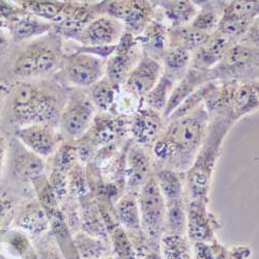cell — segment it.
I'll return each mask as SVG.
<instances>
[{
    "mask_svg": "<svg viewBox=\"0 0 259 259\" xmlns=\"http://www.w3.org/2000/svg\"><path fill=\"white\" fill-rule=\"evenodd\" d=\"M209 120L203 105L184 117L167 120L162 135L152 146L156 159L168 169L187 172L203 143Z\"/></svg>",
    "mask_w": 259,
    "mask_h": 259,
    "instance_id": "cell-1",
    "label": "cell"
},
{
    "mask_svg": "<svg viewBox=\"0 0 259 259\" xmlns=\"http://www.w3.org/2000/svg\"><path fill=\"white\" fill-rule=\"evenodd\" d=\"M67 96L59 85L46 79L19 81L9 94L7 111L18 127L35 124H58Z\"/></svg>",
    "mask_w": 259,
    "mask_h": 259,
    "instance_id": "cell-2",
    "label": "cell"
},
{
    "mask_svg": "<svg viewBox=\"0 0 259 259\" xmlns=\"http://www.w3.org/2000/svg\"><path fill=\"white\" fill-rule=\"evenodd\" d=\"M63 59L62 37L51 31L19 44L11 72L19 81L45 79L60 70Z\"/></svg>",
    "mask_w": 259,
    "mask_h": 259,
    "instance_id": "cell-3",
    "label": "cell"
},
{
    "mask_svg": "<svg viewBox=\"0 0 259 259\" xmlns=\"http://www.w3.org/2000/svg\"><path fill=\"white\" fill-rule=\"evenodd\" d=\"M233 124L234 122L227 116L210 118L203 143L187 171V186L192 200L207 199L211 177L222 144Z\"/></svg>",
    "mask_w": 259,
    "mask_h": 259,
    "instance_id": "cell-4",
    "label": "cell"
},
{
    "mask_svg": "<svg viewBox=\"0 0 259 259\" xmlns=\"http://www.w3.org/2000/svg\"><path fill=\"white\" fill-rule=\"evenodd\" d=\"M218 80L246 82L258 79V48L235 41L213 69Z\"/></svg>",
    "mask_w": 259,
    "mask_h": 259,
    "instance_id": "cell-5",
    "label": "cell"
},
{
    "mask_svg": "<svg viewBox=\"0 0 259 259\" xmlns=\"http://www.w3.org/2000/svg\"><path fill=\"white\" fill-rule=\"evenodd\" d=\"M106 64L105 58L76 51L64 57L59 73L68 84L81 89H91L106 76Z\"/></svg>",
    "mask_w": 259,
    "mask_h": 259,
    "instance_id": "cell-6",
    "label": "cell"
},
{
    "mask_svg": "<svg viewBox=\"0 0 259 259\" xmlns=\"http://www.w3.org/2000/svg\"><path fill=\"white\" fill-rule=\"evenodd\" d=\"M104 14L118 20L126 32L138 36L155 19V4L144 0L104 2Z\"/></svg>",
    "mask_w": 259,
    "mask_h": 259,
    "instance_id": "cell-7",
    "label": "cell"
},
{
    "mask_svg": "<svg viewBox=\"0 0 259 259\" xmlns=\"http://www.w3.org/2000/svg\"><path fill=\"white\" fill-rule=\"evenodd\" d=\"M97 109L91 99L74 96L67 100L58 119V131L61 136L75 140L83 137L92 126Z\"/></svg>",
    "mask_w": 259,
    "mask_h": 259,
    "instance_id": "cell-8",
    "label": "cell"
},
{
    "mask_svg": "<svg viewBox=\"0 0 259 259\" xmlns=\"http://www.w3.org/2000/svg\"><path fill=\"white\" fill-rule=\"evenodd\" d=\"M141 227L152 237L160 234L165 225L166 204L155 177H150L137 195Z\"/></svg>",
    "mask_w": 259,
    "mask_h": 259,
    "instance_id": "cell-9",
    "label": "cell"
},
{
    "mask_svg": "<svg viewBox=\"0 0 259 259\" xmlns=\"http://www.w3.org/2000/svg\"><path fill=\"white\" fill-rule=\"evenodd\" d=\"M142 56L143 53L137 37L124 31L114 52L107 59L105 77L121 88Z\"/></svg>",
    "mask_w": 259,
    "mask_h": 259,
    "instance_id": "cell-10",
    "label": "cell"
},
{
    "mask_svg": "<svg viewBox=\"0 0 259 259\" xmlns=\"http://www.w3.org/2000/svg\"><path fill=\"white\" fill-rule=\"evenodd\" d=\"M124 31V26L118 20L102 14L86 24L76 41L82 47L114 46L117 45Z\"/></svg>",
    "mask_w": 259,
    "mask_h": 259,
    "instance_id": "cell-11",
    "label": "cell"
},
{
    "mask_svg": "<svg viewBox=\"0 0 259 259\" xmlns=\"http://www.w3.org/2000/svg\"><path fill=\"white\" fill-rule=\"evenodd\" d=\"M60 137L58 128L52 124L35 123L16 130V138L42 159L49 158L57 152Z\"/></svg>",
    "mask_w": 259,
    "mask_h": 259,
    "instance_id": "cell-12",
    "label": "cell"
},
{
    "mask_svg": "<svg viewBox=\"0 0 259 259\" xmlns=\"http://www.w3.org/2000/svg\"><path fill=\"white\" fill-rule=\"evenodd\" d=\"M167 120L162 113L142 105L128 116V132L136 144L152 147L162 135Z\"/></svg>",
    "mask_w": 259,
    "mask_h": 259,
    "instance_id": "cell-13",
    "label": "cell"
},
{
    "mask_svg": "<svg viewBox=\"0 0 259 259\" xmlns=\"http://www.w3.org/2000/svg\"><path fill=\"white\" fill-rule=\"evenodd\" d=\"M162 74V62L143 55L121 88L142 102L144 97L158 83Z\"/></svg>",
    "mask_w": 259,
    "mask_h": 259,
    "instance_id": "cell-14",
    "label": "cell"
},
{
    "mask_svg": "<svg viewBox=\"0 0 259 259\" xmlns=\"http://www.w3.org/2000/svg\"><path fill=\"white\" fill-rule=\"evenodd\" d=\"M54 24L42 20L20 7L9 11V30L17 44H21L53 30Z\"/></svg>",
    "mask_w": 259,
    "mask_h": 259,
    "instance_id": "cell-15",
    "label": "cell"
},
{
    "mask_svg": "<svg viewBox=\"0 0 259 259\" xmlns=\"http://www.w3.org/2000/svg\"><path fill=\"white\" fill-rule=\"evenodd\" d=\"M7 159L14 175L21 180L32 182L45 170L44 159L33 154L17 138L9 143Z\"/></svg>",
    "mask_w": 259,
    "mask_h": 259,
    "instance_id": "cell-16",
    "label": "cell"
},
{
    "mask_svg": "<svg viewBox=\"0 0 259 259\" xmlns=\"http://www.w3.org/2000/svg\"><path fill=\"white\" fill-rule=\"evenodd\" d=\"M213 80L218 79L215 77L212 69L209 71H203L190 67L184 77L176 83L175 89L172 91L168 103L162 113L164 118L167 120L171 113L177 109L186 98H188L191 94L198 90L203 84Z\"/></svg>",
    "mask_w": 259,
    "mask_h": 259,
    "instance_id": "cell-17",
    "label": "cell"
},
{
    "mask_svg": "<svg viewBox=\"0 0 259 259\" xmlns=\"http://www.w3.org/2000/svg\"><path fill=\"white\" fill-rule=\"evenodd\" d=\"M150 163L145 147L135 143L130 148L126 156V186L130 195L137 197L140 189L152 177Z\"/></svg>",
    "mask_w": 259,
    "mask_h": 259,
    "instance_id": "cell-18",
    "label": "cell"
},
{
    "mask_svg": "<svg viewBox=\"0 0 259 259\" xmlns=\"http://www.w3.org/2000/svg\"><path fill=\"white\" fill-rule=\"evenodd\" d=\"M233 41L218 31L210 34L206 42L192 53L191 68L209 71L222 60Z\"/></svg>",
    "mask_w": 259,
    "mask_h": 259,
    "instance_id": "cell-19",
    "label": "cell"
},
{
    "mask_svg": "<svg viewBox=\"0 0 259 259\" xmlns=\"http://www.w3.org/2000/svg\"><path fill=\"white\" fill-rule=\"evenodd\" d=\"M259 84L258 79L241 82L236 86L227 117L234 123L241 118L258 110Z\"/></svg>",
    "mask_w": 259,
    "mask_h": 259,
    "instance_id": "cell-20",
    "label": "cell"
},
{
    "mask_svg": "<svg viewBox=\"0 0 259 259\" xmlns=\"http://www.w3.org/2000/svg\"><path fill=\"white\" fill-rule=\"evenodd\" d=\"M136 37L143 55L158 61L162 60L168 49V27L165 24L154 19L145 30Z\"/></svg>",
    "mask_w": 259,
    "mask_h": 259,
    "instance_id": "cell-21",
    "label": "cell"
},
{
    "mask_svg": "<svg viewBox=\"0 0 259 259\" xmlns=\"http://www.w3.org/2000/svg\"><path fill=\"white\" fill-rule=\"evenodd\" d=\"M76 5L77 3L39 2V0L20 3V7L26 12L54 25L66 20L73 13Z\"/></svg>",
    "mask_w": 259,
    "mask_h": 259,
    "instance_id": "cell-22",
    "label": "cell"
},
{
    "mask_svg": "<svg viewBox=\"0 0 259 259\" xmlns=\"http://www.w3.org/2000/svg\"><path fill=\"white\" fill-rule=\"evenodd\" d=\"M207 199L190 201L187 210V231L196 240L207 239L211 235V226L206 208Z\"/></svg>",
    "mask_w": 259,
    "mask_h": 259,
    "instance_id": "cell-23",
    "label": "cell"
},
{
    "mask_svg": "<svg viewBox=\"0 0 259 259\" xmlns=\"http://www.w3.org/2000/svg\"><path fill=\"white\" fill-rule=\"evenodd\" d=\"M240 82L236 81H220L217 86L206 97L203 106L209 117L227 116L233 94Z\"/></svg>",
    "mask_w": 259,
    "mask_h": 259,
    "instance_id": "cell-24",
    "label": "cell"
},
{
    "mask_svg": "<svg viewBox=\"0 0 259 259\" xmlns=\"http://www.w3.org/2000/svg\"><path fill=\"white\" fill-rule=\"evenodd\" d=\"M154 4L163 11L165 19L170 23V27L190 24L199 11V7L195 2L188 0H168L154 2Z\"/></svg>",
    "mask_w": 259,
    "mask_h": 259,
    "instance_id": "cell-25",
    "label": "cell"
},
{
    "mask_svg": "<svg viewBox=\"0 0 259 259\" xmlns=\"http://www.w3.org/2000/svg\"><path fill=\"white\" fill-rule=\"evenodd\" d=\"M210 34L193 28L190 24L168 27V47H179L193 53L201 47Z\"/></svg>",
    "mask_w": 259,
    "mask_h": 259,
    "instance_id": "cell-26",
    "label": "cell"
},
{
    "mask_svg": "<svg viewBox=\"0 0 259 259\" xmlns=\"http://www.w3.org/2000/svg\"><path fill=\"white\" fill-rule=\"evenodd\" d=\"M192 53L179 47H168L161 62L163 74L175 81L181 80L191 67Z\"/></svg>",
    "mask_w": 259,
    "mask_h": 259,
    "instance_id": "cell-27",
    "label": "cell"
},
{
    "mask_svg": "<svg viewBox=\"0 0 259 259\" xmlns=\"http://www.w3.org/2000/svg\"><path fill=\"white\" fill-rule=\"evenodd\" d=\"M120 88L113 84L107 77L93 85L90 91V99L96 109L109 112L115 106Z\"/></svg>",
    "mask_w": 259,
    "mask_h": 259,
    "instance_id": "cell-28",
    "label": "cell"
},
{
    "mask_svg": "<svg viewBox=\"0 0 259 259\" xmlns=\"http://www.w3.org/2000/svg\"><path fill=\"white\" fill-rule=\"evenodd\" d=\"M223 3L224 2H205L203 4L204 7L199 8L197 15L192 20L190 25L204 33H213L219 24Z\"/></svg>",
    "mask_w": 259,
    "mask_h": 259,
    "instance_id": "cell-29",
    "label": "cell"
},
{
    "mask_svg": "<svg viewBox=\"0 0 259 259\" xmlns=\"http://www.w3.org/2000/svg\"><path fill=\"white\" fill-rule=\"evenodd\" d=\"M176 83L177 81L165 74H162L160 80L154 86V89L144 97L142 105L160 113H163L169 97L175 89Z\"/></svg>",
    "mask_w": 259,
    "mask_h": 259,
    "instance_id": "cell-30",
    "label": "cell"
},
{
    "mask_svg": "<svg viewBox=\"0 0 259 259\" xmlns=\"http://www.w3.org/2000/svg\"><path fill=\"white\" fill-rule=\"evenodd\" d=\"M155 178L165 202L183 198L184 186L179 172L164 168L158 172Z\"/></svg>",
    "mask_w": 259,
    "mask_h": 259,
    "instance_id": "cell-31",
    "label": "cell"
},
{
    "mask_svg": "<svg viewBox=\"0 0 259 259\" xmlns=\"http://www.w3.org/2000/svg\"><path fill=\"white\" fill-rule=\"evenodd\" d=\"M219 80H213L209 81L202 86L198 90H196L193 94H191L188 98H186L180 106L177 108V109L171 113V115L168 117L167 120H172V119H178L181 117H184L194 110H196L197 108H199L201 105H203L206 97L210 94V92L217 86Z\"/></svg>",
    "mask_w": 259,
    "mask_h": 259,
    "instance_id": "cell-32",
    "label": "cell"
},
{
    "mask_svg": "<svg viewBox=\"0 0 259 259\" xmlns=\"http://www.w3.org/2000/svg\"><path fill=\"white\" fill-rule=\"evenodd\" d=\"M165 204V225L172 235H183L187 231V210L184 199L166 201Z\"/></svg>",
    "mask_w": 259,
    "mask_h": 259,
    "instance_id": "cell-33",
    "label": "cell"
},
{
    "mask_svg": "<svg viewBox=\"0 0 259 259\" xmlns=\"http://www.w3.org/2000/svg\"><path fill=\"white\" fill-rule=\"evenodd\" d=\"M258 2L237 0L224 2L221 10V18L230 20H255L259 13Z\"/></svg>",
    "mask_w": 259,
    "mask_h": 259,
    "instance_id": "cell-34",
    "label": "cell"
},
{
    "mask_svg": "<svg viewBox=\"0 0 259 259\" xmlns=\"http://www.w3.org/2000/svg\"><path fill=\"white\" fill-rule=\"evenodd\" d=\"M117 215L121 224L127 229H139L141 227L140 212L136 196H123L117 203Z\"/></svg>",
    "mask_w": 259,
    "mask_h": 259,
    "instance_id": "cell-35",
    "label": "cell"
},
{
    "mask_svg": "<svg viewBox=\"0 0 259 259\" xmlns=\"http://www.w3.org/2000/svg\"><path fill=\"white\" fill-rule=\"evenodd\" d=\"M8 150H9V143L6 137L4 136V134L0 132V176H2L5 163L7 161Z\"/></svg>",
    "mask_w": 259,
    "mask_h": 259,
    "instance_id": "cell-36",
    "label": "cell"
}]
</instances>
